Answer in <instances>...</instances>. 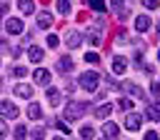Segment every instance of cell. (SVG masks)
Returning <instances> with one entry per match:
<instances>
[{"instance_id":"6da1fadb","label":"cell","mask_w":160,"mask_h":140,"mask_svg":"<svg viewBox=\"0 0 160 140\" xmlns=\"http://www.w3.org/2000/svg\"><path fill=\"white\" fill-rule=\"evenodd\" d=\"M98 82H100V72H95V70H90V72H80V88H82L85 92H95Z\"/></svg>"},{"instance_id":"7a4b0ae2","label":"cell","mask_w":160,"mask_h":140,"mask_svg":"<svg viewBox=\"0 0 160 140\" xmlns=\"http://www.w3.org/2000/svg\"><path fill=\"white\" fill-rule=\"evenodd\" d=\"M82 110H85V105H82V102L70 100V102L65 105V118H68V120H78V118L82 115Z\"/></svg>"},{"instance_id":"3957f363","label":"cell","mask_w":160,"mask_h":140,"mask_svg":"<svg viewBox=\"0 0 160 140\" xmlns=\"http://www.w3.org/2000/svg\"><path fill=\"white\" fill-rule=\"evenodd\" d=\"M0 112H2L5 118H18V112H20V110H18L10 100H0Z\"/></svg>"},{"instance_id":"277c9868","label":"cell","mask_w":160,"mask_h":140,"mask_svg":"<svg viewBox=\"0 0 160 140\" xmlns=\"http://www.w3.org/2000/svg\"><path fill=\"white\" fill-rule=\"evenodd\" d=\"M5 30H8L10 35H20V32H22L25 28H22V22H20L18 18H10V20L5 22Z\"/></svg>"},{"instance_id":"5b68a950","label":"cell","mask_w":160,"mask_h":140,"mask_svg":"<svg viewBox=\"0 0 160 140\" xmlns=\"http://www.w3.org/2000/svg\"><path fill=\"white\" fill-rule=\"evenodd\" d=\"M15 95H18V98L30 100V98H32V88H30V85H25V82H18V85H15Z\"/></svg>"},{"instance_id":"8992f818","label":"cell","mask_w":160,"mask_h":140,"mask_svg":"<svg viewBox=\"0 0 160 140\" xmlns=\"http://www.w3.org/2000/svg\"><path fill=\"white\" fill-rule=\"evenodd\" d=\"M140 125H142V118H140L138 112H132V115L125 118V128H128V130H138Z\"/></svg>"},{"instance_id":"52a82bcc","label":"cell","mask_w":160,"mask_h":140,"mask_svg":"<svg viewBox=\"0 0 160 140\" xmlns=\"http://www.w3.org/2000/svg\"><path fill=\"white\" fill-rule=\"evenodd\" d=\"M35 82H38V85H50V72H48L45 68H38V70H35Z\"/></svg>"},{"instance_id":"ba28073f","label":"cell","mask_w":160,"mask_h":140,"mask_svg":"<svg viewBox=\"0 0 160 140\" xmlns=\"http://www.w3.org/2000/svg\"><path fill=\"white\" fill-rule=\"evenodd\" d=\"M125 68H128V60L122 58V55H118V58H112V72H125Z\"/></svg>"},{"instance_id":"9c48e42d","label":"cell","mask_w":160,"mask_h":140,"mask_svg":"<svg viewBox=\"0 0 160 140\" xmlns=\"http://www.w3.org/2000/svg\"><path fill=\"white\" fill-rule=\"evenodd\" d=\"M58 70L70 72V70H72V58H70V55H62V58L58 60Z\"/></svg>"},{"instance_id":"30bf717a","label":"cell","mask_w":160,"mask_h":140,"mask_svg":"<svg viewBox=\"0 0 160 140\" xmlns=\"http://www.w3.org/2000/svg\"><path fill=\"white\" fill-rule=\"evenodd\" d=\"M80 40H82V38H80V32H75V30H70V32H68V38H65L68 48H78V45H80Z\"/></svg>"},{"instance_id":"8fae6325","label":"cell","mask_w":160,"mask_h":140,"mask_svg":"<svg viewBox=\"0 0 160 140\" xmlns=\"http://www.w3.org/2000/svg\"><path fill=\"white\" fill-rule=\"evenodd\" d=\"M148 28H150V20H148L145 15H140V18H135V30H138V32H145Z\"/></svg>"},{"instance_id":"7c38bea8","label":"cell","mask_w":160,"mask_h":140,"mask_svg":"<svg viewBox=\"0 0 160 140\" xmlns=\"http://www.w3.org/2000/svg\"><path fill=\"white\" fill-rule=\"evenodd\" d=\"M42 55H45V52H42V50L38 48V45H32V48L28 50V58H30L32 62H40V60H42Z\"/></svg>"},{"instance_id":"4fadbf2b","label":"cell","mask_w":160,"mask_h":140,"mask_svg":"<svg viewBox=\"0 0 160 140\" xmlns=\"http://www.w3.org/2000/svg\"><path fill=\"white\" fill-rule=\"evenodd\" d=\"M102 132H105V138H108V140H112V138H118V125H115V122H105Z\"/></svg>"},{"instance_id":"5bb4252c","label":"cell","mask_w":160,"mask_h":140,"mask_svg":"<svg viewBox=\"0 0 160 140\" xmlns=\"http://www.w3.org/2000/svg\"><path fill=\"white\" fill-rule=\"evenodd\" d=\"M28 115H30L32 120H38V118H42V108H40L38 102H30V108H28Z\"/></svg>"},{"instance_id":"9a60e30c","label":"cell","mask_w":160,"mask_h":140,"mask_svg":"<svg viewBox=\"0 0 160 140\" xmlns=\"http://www.w3.org/2000/svg\"><path fill=\"white\" fill-rule=\"evenodd\" d=\"M110 110H112V105H108V102H105V105H98V108H95V115H98V118H108V115H110Z\"/></svg>"},{"instance_id":"2e32d148","label":"cell","mask_w":160,"mask_h":140,"mask_svg":"<svg viewBox=\"0 0 160 140\" xmlns=\"http://www.w3.org/2000/svg\"><path fill=\"white\" fill-rule=\"evenodd\" d=\"M50 22H52V15H48V12H42L38 18V28H50Z\"/></svg>"},{"instance_id":"e0dca14e","label":"cell","mask_w":160,"mask_h":140,"mask_svg":"<svg viewBox=\"0 0 160 140\" xmlns=\"http://www.w3.org/2000/svg\"><path fill=\"white\" fill-rule=\"evenodd\" d=\"M48 100H50V105H58V102H60V90L50 88V90H48Z\"/></svg>"},{"instance_id":"ac0fdd59","label":"cell","mask_w":160,"mask_h":140,"mask_svg":"<svg viewBox=\"0 0 160 140\" xmlns=\"http://www.w3.org/2000/svg\"><path fill=\"white\" fill-rule=\"evenodd\" d=\"M18 8H20V10L25 12V15H30V12L35 10V5H32V2H28V0H22V2H18Z\"/></svg>"},{"instance_id":"d6986e66","label":"cell","mask_w":160,"mask_h":140,"mask_svg":"<svg viewBox=\"0 0 160 140\" xmlns=\"http://www.w3.org/2000/svg\"><path fill=\"white\" fill-rule=\"evenodd\" d=\"M25 138H28L25 125H18V128H15V140H25Z\"/></svg>"},{"instance_id":"ffe728a7","label":"cell","mask_w":160,"mask_h":140,"mask_svg":"<svg viewBox=\"0 0 160 140\" xmlns=\"http://www.w3.org/2000/svg\"><path fill=\"white\" fill-rule=\"evenodd\" d=\"M12 75H15V78H25V75H28V70H25L22 65H15V68H12Z\"/></svg>"},{"instance_id":"44dd1931","label":"cell","mask_w":160,"mask_h":140,"mask_svg":"<svg viewBox=\"0 0 160 140\" xmlns=\"http://www.w3.org/2000/svg\"><path fill=\"white\" fill-rule=\"evenodd\" d=\"M80 135H82V138H85V140H90V138H92V135H95V130H92V128H90V125H85V128H82V130H80Z\"/></svg>"},{"instance_id":"7402d4cb","label":"cell","mask_w":160,"mask_h":140,"mask_svg":"<svg viewBox=\"0 0 160 140\" xmlns=\"http://www.w3.org/2000/svg\"><path fill=\"white\" fill-rule=\"evenodd\" d=\"M42 138H45V130H42V128H35L32 135H30V140H42Z\"/></svg>"},{"instance_id":"603a6c76","label":"cell","mask_w":160,"mask_h":140,"mask_svg":"<svg viewBox=\"0 0 160 140\" xmlns=\"http://www.w3.org/2000/svg\"><path fill=\"white\" fill-rule=\"evenodd\" d=\"M148 118H150V120H158V118H160V112H158V108H155V105H150V108H148Z\"/></svg>"},{"instance_id":"cb8c5ba5","label":"cell","mask_w":160,"mask_h":140,"mask_svg":"<svg viewBox=\"0 0 160 140\" xmlns=\"http://www.w3.org/2000/svg\"><path fill=\"white\" fill-rule=\"evenodd\" d=\"M90 8H92V10H100V12H102V10H105V2H98V0H90Z\"/></svg>"},{"instance_id":"d4e9b609","label":"cell","mask_w":160,"mask_h":140,"mask_svg":"<svg viewBox=\"0 0 160 140\" xmlns=\"http://www.w3.org/2000/svg\"><path fill=\"white\" fill-rule=\"evenodd\" d=\"M85 60H88V62H100V55H98V52H88Z\"/></svg>"},{"instance_id":"484cf974","label":"cell","mask_w":160,"mask_h":140,"mask_svg":"<svg viewBox=\"0 0 160 140\" xmlns=\"http://www.w3.org/2000/svg\"><path fill=\"white\" fill-rule=\"evenodd\" d=\"M58 10H60V15H65L70 10V2H58Z\"/></svg>"},{"instance_id":"4316f807","label":"cell","mask_w":160,"mask_h":140,"mask_svg":"<svg viewBox=\"0 0 160 140\" xmlns=\"http://www.w3.org/2000/svg\"><path fill=\"white\" fill-rule=\"evenodd\" d=\"M48 45L55 48V45H58V35H50V38H48Z\"/></svg>"},{"instance_id":"83f0119b","label":"cell","mask_w":160,"mask_h":140,"mask_svg":"<svg viewBox=\"0 0 160 140\" xmlns=\"http://www.w3.org/2000/svg\"><path fill=\"white\" fill-rule=\"evenodd\" d=\"M120 108H125V110H130V108H132V100H120Z\"/></svg>"},{"instance_id":"f1b7e54d","label":"cell","mask_w":160,"mask_h":140,"mask_svg":"<svg viewBox=\"0 0 160 140\" xmlns=\"http://www.w3.org/2000/svg\"><path fill=\"white\" fill-rule=\"evenodd\" d=\"M145 140H158V132H155V130H150V132H145Z\"/></svg>"},{"instance_id":"f546056e","label":"cell","mask_w":160,"mask_h":140,"mask_svg":"<svg viewBox=\"0 0 160 140\" xmlns=\"http://www.w3.org/2000/svg\"><path fill=\"white\" fill-rule=\"evenodd\" d=\"M5 135H8V125L0 120V138H5Z\"/></svg>"},{"instance_id":"4dcf8cb0","label":"cell","mask_w":160,"mask_h":140,"mask_svg":"<svg viewBox=\"0 0 160 140\" xmlns=\"http://www.w3.org/2000/svg\"><path fill=\"white\" fill-rule=\"evenodd\" d=\"M58 128H60V132H70V130H68V125H65V122H60V120H58Z\"/></svg>"},{"instance_id":"1f68e13d","label":"cell","mask_w":160,"mask_h":140,"mask_svg":"<svg viewBox=\"0 0 160 140\" xmlns=\"http://www.w3.org/2000/svg\"><path fill=\"white\" fill-rule=\"evenodd\" d=\"M100 140H108V138H100Z\"/></svg>"},{"instance_id":"d6a6232c","label":"cell","mask_w":160,"mask_h":140,"mask_svg":"<svg viewBox=\"0 0 160 140\" xmlns=\"http://www.w3.org/2000/svg\"><path fill=\"white\" fill-rule=\"evenodd\" d=\"M0 88H2V80H0Z\"/></svg>"},{"instance_id":"836d02e7","label":"cell","mask_w":160,"mask_h":140,"mask_svg":"<svg viewBox=\"0 0 160 140\" xmlns=\"http://www.w3.org/2000/svg\"><path fill=\"white\" fill-rule=\"evenodd\" d=\"M55 140H60V138H55Z\"/></svg>"}]
</instances>
